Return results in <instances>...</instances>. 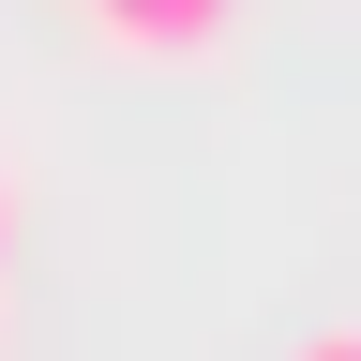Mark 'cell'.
I'll return each instance as SVG.
<instances>
[{
	"label": "cell",
	"mask_w": 361,
	"mask_h": 361,
	"mask_svg": "<svg viewBox=\"0 0 361 361\" xmlns=\"http://www.w3.org/2000/svg\"><path fill=\"white\" fill-rule=\"evenodd\" d=\"M226 16H241V0H90V30H106L121 61H211Z\"/></svg>",
	"instance_id": "cell-1"
},
{
	"label": "cell",
	"mask_w": 361,
	"mask_h": 361,
	"mask_svg": "<svg viewBox=\"0 0 361 361\" xmlns=\"http://www.w3.org/2000/svg\"><path fill=\"white\" fill-rule=\"evenodd\" d=\"M286 361H361V331H301V346H286Z\"/></svg>",
	"instance_id": "cell-2"
},
{
	"label": "cell",
	"mask_w": 361,
	"mask_h": 361,
	"mask_svg": "<svg viewBox=\"0 0 361 361\" xmlns=\"http://www.w3.org/2000/svg\"><path fill=\"white\" fill-rule=\"evenodd\" d=\"M0 256H16V180H0Z\"/></svg>",
	"instance_id": "cell-3"
}]
</instances>
